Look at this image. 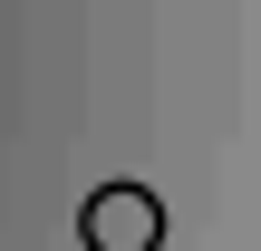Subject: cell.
Masks as SVG:
<instances>
[{
    "instance_id": "6da1fadb",
    "label": "cell",
    "mask_w": 261,
    "mask_h": 251,
    "mask_svg": "<svg viewBox=\"0 0 261 251\" xmlns=\"http://www.w3.org/2000/svg\"><path fill=\"white\" fill-rule=\"evenodd\" d=\"M77 242L87 251H155L165 242V203H155L145 184H97V193L77 203Z\"/></svg>"
}]
</instances>
